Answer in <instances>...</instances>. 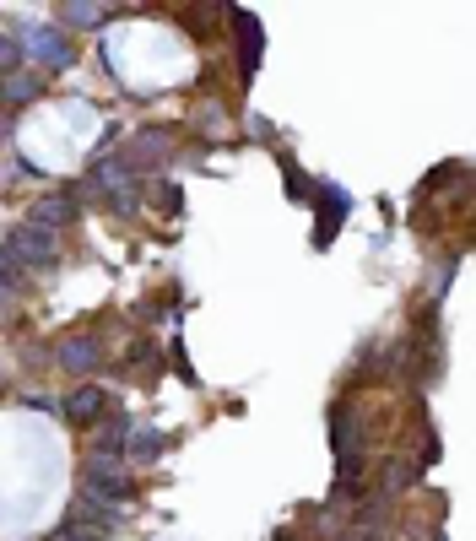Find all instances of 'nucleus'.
Returning <instances> with one entry per match:
<instances>
[{
  "mask_svg": "<svg viewBox=\"0 0 476 541\" xmlns=\"http://www.w3.org/2000/svg\"><path fill=\"white\" fill-rule=\"evenodd\" d=\"M55 255H60V244H55V233H44V228H17V233H6V244H0V266H11V271H38V266H55Z\"/></svg>",
  "mask_w": 476,
  "mask_h": 541,
  "instance_id": "obj_1",
  "label": "nucleus"
},
{
  "mask_svg": "<svg viewBox=\"0 0 476 541\" xmlns=\"http://www.w3.org/2000/svg\"><path fill=\"white\" fill-rule=\"evenodd\" d=\"M233 22H238V65H244V76H255V65H260V22L249 17V11H233Z\"/></svg>",
  "mask_w": 476,
  "mask_h": 541,
  "instance_id": "obj_2",
  "label": "nucleus"
},
{
  "mask_svg": "<svg viewBox=\"0 0 476 541\" xmlns=\"http://www.w3.org/2000/svg\"><path fill=\"white\" fill-rule=\"evenodd\" d=\"M28 49H33V55L44 60V65H55V71H65V65L76 60L71 38H65V33H49V28H44V33H33V44H28Z\"/></svg>",
  "mask_w": 476,
  "mask_h": 541,
  "instance_id": "obj_3",
  "label": "nucleus"
},
{
  "mask_svg": "<svg viewBox=\"0 0 476 541\" xmlns=\"http://www.w3.org/2000/svg\"><path fill=\"white\" fill-rule=\"evenodd\" d=\"M65 222H76V195H49V201L33 206V228H65Z\"/></svg>",
  "mask_w": 476,
  "mask_h": 541,
  "instance_id": "obj_4",
  "label": "nucleus"
},
{
  "mask_svg": "<svg viewBox=\"0 0 476 541\" xmlns=\"http://www.w3.org/2000/svg\"><path fill=\"white\" fill-rule=\"evenodd\" d=\"M341 211H347V195H341L336 184H320V233H314V239H320V249H325L330 239H336Z\"/></svg>",
  "mask_w": 476,
  "mask_h": 541,
  "instance_id": "obj_5",
  "label": "nucleus"
},
{
  "mask_svg": "<svg viewBox=\"0 0 476 541\" xmlns=\"http://www.w3.org/2000/svg\"><path fill=\"white\" fill-rule=\"evenodd\" d=\"M60 363L71 368V374H87V368L98 363V341H92V336H71L60 347Z\"/></svg>",
  "mask_w": 476,
  "mask_h": 541,
  "instance_id": "obj_6",
  "label": "nucleus"
},
{
  "mask_svg": "<svg viewBox=\"0 0 476 541\" xmlns=\"http://www.w3.org/2000/svg\"><path fill=\"white\" fill-rule=\"evenodd\" d=\"M65 412H71V422H92V417L103 412V390L98 385H82V390L71 395V406H65Z\"/></svg>",
  "mask_w": 476,
  "mask_h": 541,
  "instance_id": "obj_7",
  "label": "nucleus"
},
{
  "mask_svg": "<svg viewBox=\"0 0 476 541\" xmlns=\"http://www.w3.org/2000/svg\"><path fill=\"white\" fill-rule=\"evenodd\" d=\"M0 98H6V103H28V98H38V82H33V76H6V82H0Z\"/></svg>",
  "mask_w": 476,
  "mask_h": 541,
  "instance_id": "obj_8",
  "label": "nucleus"
},
{
  "mask_svg": "<svg viewBox=\"0 0 476 541\" xmlns=\"http://www.w3.org/2000/svg\"><path fill=\"white\" fill-rule=\"evenodd\" d=\"M157 450H163V439H157V433H136V439H130V455H136V460H152Z\"/></svg>",
  "mask_w": 476,
  "mask_h": 541,
  "instance_id": "obj_9",
  "label": "nucleus"
},
{
  "mask_svg": "<svg viewBox=\"0 0 476 541\" xmlns=\"http://www.w3.org/2000/svg\"><path fill=\"white\" fill-rule=\"evenodd\" d=\"M60 17H65V22H103L109 11H103V6H65Z\"/></svg>",
  "mask_w": 476,
  "mask_h": 541,
  "instance_id": "obj_10",
  "label": "nucleus"
},
{
  "mask_svg": "<svg viewBox=\"0 0 476 541\" xmlns=\"http://www.w3.org/2000/svg\"><path fill=\"white\" fill-rule=\"evenodd\" d=\"M60 541H103V536H92V531H82V525H65V531H60Z\"/></svg>",
  "mask_w": 476,
  "mask_h": 541,
  "instance_id": "obj_11",
  "label": "nucleus"
},
{
  "mask_svg": "<svg viewBox=\"0 0 476 541\" xmlns=\"http://www.w3.org/2000/svg\"><path fill=\"white\" fill-rule=\"evenodd\" d=\"M17 60V44H11V38H0V65H11Z\"/></svg>",
  "mask_w": 476,
  "mask_h": 541,
  "instance_id": "obj_12",
  "label": "nucleus"
}]
</instances>
